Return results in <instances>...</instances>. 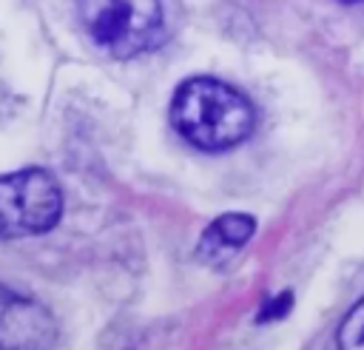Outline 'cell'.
<instances>
[{
	"mask_svg": "<svg viewBox=\"0 0 364 350\" xmlns=\"http://www.w3.org/2000/svg\"><path fill=\"white\" fill-rule=\"evenodd\" d=\"M85 34L111 57H134L159 46L165 20L159 0H77Z\"/></svg>",
	"mask_w": 364,
	"mask_h": 350,
	"instance_id": "cell-2",
	"label": "cell"
},
{
	"mask_svg": "<svg viewBox=\"0 0 364 350\" xmlns=\"http://www.w3.org/2000/svg\"><path fill=\"white\" fill-rule=\"evenodd\" d=\"M63 213L57 179L43 168H23L0 176V236H37L51 230Z\"/></svg>",
	"mask_w": 364,
	"mask_h": 350,
	"instance_id": "cell-3",
	"label": "cell"
},
{
	"mask_svg": "<svg viewBox=\"0 0 364 350\" xmlns=\"http://www.w3.org/2000/svg\"><path fill=\"white\" fill-rule=\"evenodd\" d=\"M57 322L31 296L0 282V350H54Z\"/></svg>",
	"mask_w": 364,
	"mask_h": 350,
	"instance_id": "cell-4",
	"label": "cell"
},
{
	"mask_svg": "<svg viewBox=\"0 0 364 350\" xmlns=\"http://www.w3.org/2000/svg\"><path fill=\"white\" fill-rule=\"evenodd\" d=\"M253 230H256L253 216H247V213H225V216L213 219L210 228L202 233L199 253L208 262H219V259L236 253L253 236Z\"/></svg>",
	"mask_w": 364,
	"mask_h": 350,
	"instance_id": "cell-5",
	"label": "cell"
},
{
	"mask_svg": "<svg viewBox=\"0 0 364 350\" xmlns=\"http://www.w3.org/2000/svg\"><path fill=\"white\" fill-rule=\"evenodd\" d=\"M341 3H364V0H341Z\"/></svg>",
	"mask_w": 364,
	"mask_h": 350,
	"instance_id": "cell-7",
	"label": "cell"
},
{
	"mask_svg": "<svg viewBox=\"0 0 364 350\" xmlns=\"http://www.w3.org/2000/svg\"><path fill=\"white\" fill-rule=\"evenodd\" d=\"M171 125L199 151H228L253 134V102L216 77L185 80L171 100Z\"/></svg>",
	"mask_w": 364,
	"mask_h": 350,
	"instance_id": "cell-1",
	"label": "cell"
},
{
	"mask_svg": "<svg viewBox=\"0 0 364 350\" xmlns=\"http://www.w3.org/2000/svg\"><path fill=\"white\" fill-rule=\"evenodd\" d=\"M338 350H364V299H358L338 324Z\"/></svg>",
	"mask_w": 364,
	"mask_h": 350,
	"instance_id": "cell-6",
	"label": "cell"
}]
</instances>
